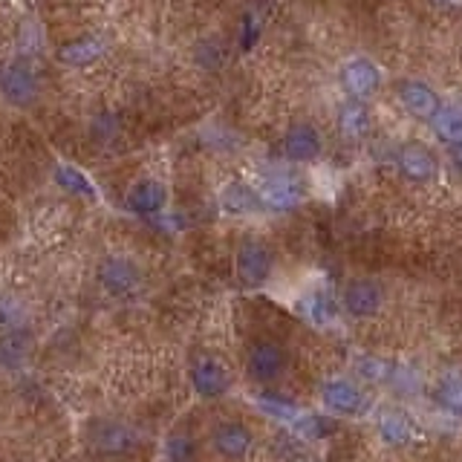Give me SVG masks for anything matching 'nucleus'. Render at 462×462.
Wrapping results in <instances>:
<instances>
[{"label":"nucleus","mask_w":462,"mask_h":462,"mask_svg":"<svg viewBox=\"0 0 462 462\" xmlns=\"http://www.w3.org/2000/svg\"><path fill=\"white\" fill-rule=\"evenodd\" d=\"M235 272L246 287H263L275 272V254L258 237H246L235 254Z\"/></svg>","instance_id":"nucleus-1"},{"label":"nucleus","mask_w":462,"mask_h":462,"mask_svg":"<svg viewBox=\"0 0 462 462\" xmlns=\"http://www.w3.org/2000/svg\"><path fill=\"white\" fill-rule=\"evenodd\" d=\"M258 194L261 202L269 205L275 211H289L295 205H301L306 197V188H304V179L295 176L289 171H275V174H266L258 185Z\"/></svg>","instance_id":"nucleus-2"},{"label":"nucleus","mask_w":462,"mask_h":462,"mask_svg":"<svg viewBox=\"0 0 462 462\" xmlns=\"http://www.w3.org/2000/svg\"><path fill=\"white\" fill-rule=\"evenodd\" d=\"M321 402L327 405V410L338 416H362L367 407V396L362 388L346 379H332L321 388Z\"/></svg>","instance_id":"nucleus-3"},{"label":"nucleus","mask_w":462,"mask_h":462,"mask_svg":"<svg viewBox=\"0 0 462 462\" xmlns=\"http://www.w3.org/2000/svg\"><path fill=\"white\" fill-rule=\"evenodd\" d=\"M381 301H384L381 287L367 278L350 280L341 292V306L346 310V315L353 318H373L381 310Z\"/></svg>","instance_id":"nucleus-4"},{"label":"nucleus","mask_w":462,"mask_h":462,"mask_svg":"<svg viewBox=\"0 0 462 462\" xmlns=\"http://www.w3.org/2000/svg\"><path fill=\"white\" fill-rule=\"evenodd\" d=\"M98 280L110 295L116 298H124V295H133L142 284V272L136 269V263H131L127 258H107L98 266Z\"/></svg>","instance_id":"nucleus-5"},{"label":"nucleus","mask_w":462,"mask_h":462,"mask_svg":"<svg viewBox=\"0 0 462 462\" xmlns=\"http://www.w3.org/2000/svg\"><path fill=\"white\" fill-rule=\"evenodd\" d=\"M379 84H381L379 67L370 58H353V61L344 64V70H341V87L353 96V101L370 98L379 90Z\"/></svg>","instance_id":"nucleus-6"},{"label":"nucleus","mask_w":462,"mask_h":462,"mask_svg":"<svg viewBox=\"0 0 462 462\" xmlns=\"http://www.w3.org/2000/svg\"><path fill=\"white\" fill-rule=\"evenodd\" d=\"M321 150H324V139L310 122H295L284 136V153L292 162H315Z\"/></svg>","instance_id":"nucleus-7"},{"label":"nucleus","mask_w":462,"mask_h":462,"mask_svg":"<svg viewBox=\"0 0 462 462\" xmlns=\"http://www.w3.org/2000/svg\"><path fill=\"white\" fill-rule=\"evenodd\" d=\"M287 364V353L284 346L275 341H254L249 358H246V370L254 381H272L280 376V370Z\"/></svg>","instance_id":"nucleus-8"},{"label":"nucleus","mask_w":462,"mask_h":462,"mask_svg":"<svg viewBox=\"0 0 462 462\" xmlns=\"http://www.w3.org/2000/svg\"><path fill=\"white\" fill-rule=\"evenodd\" d=\"M0 93L6 101L18 107H27L38 96V79L27 64H9V67L0 73Z\"/></svg>","instance_id":"nucleus-9"},{"label":"nucleus","mask_w":462,"mask_h":462,"mask_svg":"<svg viewBox=\"0 0 462 462\" xmlns=\"http://www.w3.org/2000/svg\"><path fill=\"white\" fill-rule=\"evenodd\" d=\"M191 384H194V390L202 396V399H217V396H223L228 390V370L217 362V358H197L194 367H191Z\"/></svg>","instance_id":"nucleus-10"},{"label":"nucleus","mask_w":462,"mask_h":462,"mask_svg":"<svg viewBox=\"0 0 462 462\" xmlns=\"http://www.w3.org/2000/svg\"><path fill=\"white\" fill-rule=\"evenodd\" d=\"M211 445L220 457L240 462L252 451V431L246 425H240V422H223V425H217V431L211 433Z\"/></svg>","instance_id":"nucleus-11"},{"label":"nucleus","mask_w":462,"mask_h":462,"mask_svg":"<svg viewBox=\"0 0 462 462\" xmlns=\"http://www.w3.org/2000/svg\"><path fill=\"white\" fill-rule=\"evenodd\" d=\"M399 98L410 116H416L422 122H433V116L440 113V98H436L433 90L419 81V79H405L399 81Z\"/></svg>","instance_id":"nucleus-12"},{"label":"nucleus","mask_w":462,"mask_h":462,"mask_svg":"<svg viewBox=\"0 0 462 462\" xmlns=\"http://www.w3.org/2000/svg\"><path fill=\"white\" fill-rule=\"evenodd\" d=\"M436 157L431 153V148H425L422 142H407L399 150V171L414 179V183H431L436 176Z\"/></svg>","instance_id":"nucleus-13"},{"label":"nucleus","mask_w":462,"mask_h":462,"mask_svg":"<svg viewBox=\"0 0 462 462\" xmlns=\"http://www.w3.org/2000/svg\"><path fill=\"white\" fill-rule=\"evenodd\" d=\"M96 448L105 454H127L136 448V433L122 422H101L96 428Z\"/></svg>","instance_id":"nucleus-14"},{"label":"nucleus","mask_w":462,"mask_h":462,"mask_svg":"<svg viewBox=\"0 0 462 462\" xmlns=\"http://www.w3.org/2000/svg\"><path fill=\"white\" fill-rule=\"evenodd\" d=\"M220 205L226 214H235V217H243V214H254L261 211V194L258 188H252L246 183H231L226 185V191L220 194Z\"/></svg>","instance_id":"nucleus-15"},{"label":"nucleus","mask_w":462,"mask_h":462,"mask_svg":"<svg viewBox=\"0 0 462 462\" xmlns=\"http://www.w3.org/2000/svg\"><path fill=\"white\" fill-rule=\"evenodd\" d=\"M165 188L159 183H153V179H142V183H136L131 188V194H127V209L133 214H157L165 209Z\"/></svg>","instance_id":"nucleus-16"},{"label":"nucleus","mask_w":462,"mask_h":462,"mask_svg":"<svg viewBox=\"0 0 462 462\" xmlns=\"http://www.w3.org/2000/svg\"><path fill=\"white\" fill-rule=\"evenodd\" d=\"M379 436L384 445H407L410 436H414V425H410V419L402 414V410H384L379 416Z\"/></svg>","instance_id":"nucleus-17"},{"label":"nucleus","mask_w":462,"mask_h":462,"mask_svg":"<svg viewBox=\"0 0 462 462\" xmlns=\"http://www.w3.org/2000/svg\"><path fill=\"white\" fill-rule=\"evenodd\" d=\"M101 53H105V47H101L98 38H79V41H70L67 47L58 49V58L64 64H70V67H90L93 61L101 58Z\"/></svg>","instance_id":"nucleus-18"},{"label":"nucleus","mask_w":462,"mask_h":462,"mask_svg":"<svg viewBox=\"0 0 462 462\" xmlns=\"http://www.w3.org/2000/svg\"><path fill=\"white\" fill-rule=\"evenodd\" d=\"M338 127L344 139H362L370 131V113L362 101H346L338 110Z\"/></svg>","instance_id":"nucleus-19"},{"label":"nucleus","mask_w":462,"mask_h":462,"mask_svg":"<svg viewBox=\"0 0 462 462\" xmlns=\"http://www.w3.org/2000/svg\"><path fill=\"white\" fill-rule=\"evenodd\" d=\"M433 133L451 148H462V107H442L433 116Z\"/></svg>","instance_id":"nucleus-20"},{"label":"nucleus","mask_w":462,"mask_h":462,"mask_svg":"<svg viewBox=\"0 0 462 462\" xmlns=\"http://www.w3.org/2000/svg\"><path fill=\"white\" fill-rule=\"evenodd\" d=\"M436 402H440L448 414L462 416V373L454 370V373H445L440 379V388H436Z\"/></svg>","instance_id":"nucleus-21"},{"label":"nucleus","mask_w":462,"mask_h":462,"mask_svg":"<svg viewBox=\"0 0 462 462\" xmlns=\"http://www.w3.org/2000/svg\"><path fill=\"white\" fill-rule=\"evenodd\" d=\"M30 350V338L23 332H6L0 338V364L4 367H21L23 358H27Z\"/></svg>","instance_id":"nucleus-22"},{"label":"nucleus","mask_w":462,"mask_h":462,"mask_svg":"<svg viewBox=\"0 0 462 462\" xmlns=\"http://www.w3.org/2000/svg\"><path fill=\"white\" fill-rule=\"evenodd\" d=\"M56 183L64 188V191H70V194H79V197H96V188L90 185V179L79 171V168H73V165H61V168H56Z\"/></svg>","instance_id":"nucleus-23"},{"label":"nucleus","mask_w":462,"mask_h":462,"mask_svg":"<svg viewBox=\"0 0 462 462\" xmlns=\"http://www.w3.org/2000/svg\"><path fill=\"white\" fill-rule=\"evenodd\" d=\"M23 318H27V306L18 298L15 292H0V324L15 329L23 324Z\"/></svg>","instance_id":"nucleus-24"},{"label":"nucleus","mask_w":462,"mask_h":462,"mask_svg":"<svg viewBox=\"0 0 462 462\" xmlns=\"http://www.w3.org/2000/svg\"><path fill=\"white\" fill-rule=\"evenodd\" d=\"M355 370H358V376L367 381H388L393 376V364L384 362V358H376V355H362Z\"/></svg>","instance_id":"nucleus-25"},{"label":"nucleus","mask_w":462,"mask_h":462,"mask_svg":"<svg viewBox=\"0 0 462 462\" xmlns=\"http://www.w3.org/2000/svg\"><path fill=\"white\" fill-rule=\"evenodd\" d=\"M165 454H168L171 462H191L197 454V442L185 433H176L168 440V445H165Z\"/></svg>","instance_id":"nucleus-26"},{"label":"nucleus","mask_w":462,"mask_h":462,"mask_svg":"<svg viewBox=\"0 0 462 462\" xmlns=\"http://www.w3.org/2000/svg\"><path fill=\"white\" fill-rule=\"evenodd\" d=\"M261 407H266L269 414H275L278 419H284V422H295V416H298V410H295L292 402H284L280 396H272V393L261 396Z\"/></svg>","instance_id":"nucleus-27"},{"label":"nucleus","mask_w":462,"mask_h":462,"mask_svg":"<svg viewBox=\"0 0 462 462\" xmlns=\"http://www.w3.org/2000/svg\"><path fill=\"white\" fill-rule=\"evenodd\" d=\"M258 35H261V15H258V12H249V15L243 18V35H240V44L249 49L254 41H258Z\"/></svg>","instance_id":"nucleus-28"}]
</instances>
